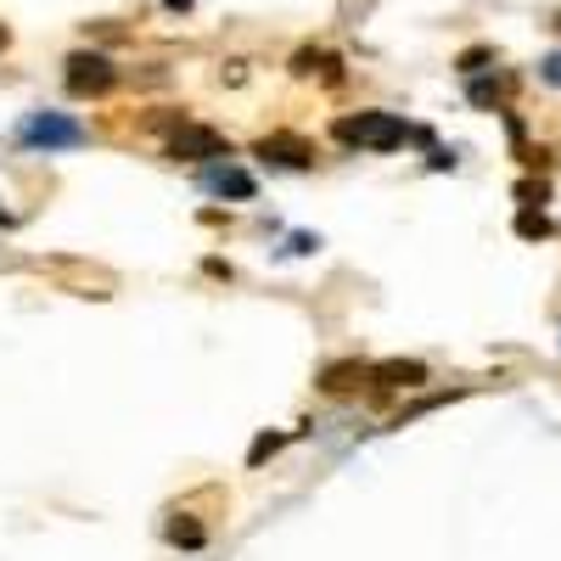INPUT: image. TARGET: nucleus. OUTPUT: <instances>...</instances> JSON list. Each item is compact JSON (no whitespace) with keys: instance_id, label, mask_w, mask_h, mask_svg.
Here are the masks:
<instances>
[{"instance_id":"obj_5","label":"nucleus","mask_w":561,"mask_h":561,"mask_svg":"<svg viewBox=\"0 0 561 561\" xmlns=\"http://www.w3.org/2000/svg\"><path fill=\"white\" fill-rule=\"evenodd\" d=\"M259 158H264L270 169H309V163H314V147H309L304 135L275 129V135H264V140H259Z\"/></svg>"},{"instance_id":"obj_10","label":"nucleus","mask_w":561,"mask_h":561,"mask_svg":"<svg viewBox=\"0 0 561 561\" xmlns=\"http://www.w3.org/2000/svg\"><path fill=\"white\" fill-rule=\"evenodd\" d=\"M517 237H528V242H534V237H550V219L534 214V208H523V214H517Z\"/></svg>"},{"instance_id":"obj_11","label":"nucleus","mask_w":561,"mask_h":561,"mask_svg":"<svg viewBox=\"0 0 561 561\" xmlns=\"http://www.w3.org/2000/svg\"><path fill=\"white\" fill-rule=\"evenodd\" d=\"M539 79H545V84H556V90H561V51H550V57H545V62H539Z\"/></svg>"},{"instance_id":"obj_6","label":"nucleus","mask_w":561,"mask_h":561,"mask_svg":"<svg viewBox=\"0 0 561 561\" xmlns=\"http://www.w3.org/2000/svg\"><path fill=\"white\" fill-rule=\"evenodd\" d=\"M203 185H208L214 197H237V203H253V192H259V180L248 169H237V163H214L203 174Z\"/></svg>"},{"instance_id":"obj_12","label":"nucleus","mask_w":561,"mask_h":561,"mask_svg":"<svg viewBox=\"0 0 561 561\" xmlns=\"http://www.w3.org/2000/svg\"><path fill=\"white\" fill-rule=\"evenodd\" d=\"M275 449H280V438H275V433H264V438H259V444L248 449V460L259 466V460H264V455H275Z\"/></svg>"},{"instance_id":"obj_1","label":"nucleus","mask_w":561,"mask_h":561,"mask_svg":"<svg viewBox=\"0 0 561 561\" xmlns=\"http://www.w3.org/2000/svg\"><path fill=\"white\" fill-rule=\"evenodd\" d=\"M415 129L399 118V113H354V118H337V140L343 147H359V152H399Z\"/></svg>"},{"instance_id":"obj_14","label":"nucleus","mask_w":561,"mask_h":561,"mask_svg":"<svg viewBox=\"0 0 561 561\" xmlns=\"http://www.w3.org/2000/svg\"><path fill=\"white\" fill-rule=\"evenodd\" d=\"M169 12H192V0H169Z\"/></svg>"},{"instance_id":"obj_8","label":"nucleus","mask_w":561,"mask_h":561,"mask_svg":"<svg viewBox=\"0 0 561 561\" xmlns=\"http://www.w3.org/2000/svg\"><path fill=\"white\" fill-rule=\"evenodd\" d=\"M370 377V365H359V359H337V365H325L320 370V393H348V388H359Z\"/></svg>"},{"instance_id":"obj_3","label":"nucleus","mask_w":561,"mask_h":561,"mask_svg":"<svg viewBox=\"0 0 561 561\" xmlns=\"http://www.w3.org/2000/svg\"><path fill=\"white\" fill-rule=\"evenodd\" d=\"M169 158L174 163H225L230 158V140L208 124H180L169 135Z\"/></svg>"},{"instance_id":"obj_15","label":"nucleus","mask_w":561,"mask_h":561,"mask_svg":"<svg viewBox=\"0 0 561 561\" xmlns=\"http://www.w3.org/2000/svg\"><path fill=\"white\" fill-rule=\"evenodd\" d=\"M556 28H561V12H556Z\"/></svg>"},{"instance_id":"obj_2","label":"nucleus","mask_w":561,"mask_h":561,"mask_svg":"<svg viewBox=\"0 0 561 561\" xmlns=\"http://www.w3.org/2000/svg\"><path fill=\"white\" fill-rule=\"evenodd\" d=\"M84 124L79 118H68V113H23V124H18V147H28V152H73V147H84Z\"/></svg>"},{"instance_id":"obj_13","label":"nucleus","mask_w":561,"mask_h":561,"mask_svg":"<svg viewBox=\"0 0 561 561\" xmlns=\"http://www.w3.org/2000/svg\"><path fill=\"white\" fill-rule=\"evenodd\" d=\"M314 248H320V237H293V248H287V253H314Z\"/></svg>"},{"instance_id":"obj_7","label":"nucleus","mask_w":561,"mask_h":561,"mask_svg":"<svg viewBox=\"0 0 561 561\" xmlns=\"http://www.w3.org/2000/svg\"><path fill=\"white\" fill-rule=\"evenodd\" d=\"M370 388H421L427 382V365L421 359H382V365H370Z\"/></svg>"},{"instance_id":"obj_4","label":"nucleus","mask_w":561,"mask_h":561,"mask_svg":"<svg viewBox=\"0 0 561 561\" xmlns=\"http://www.w3.org/2000/svg\"><path fill=\"white\" fill-rule=\"evenodd\" d=\"M118 84V68L96 51H73L68 57V90L73 96H107V90Z\"/></svg>"},{"instance_id":"obj_9","label":"nucleus","mask_w":561,"mask_h":561,"mask_svg":"<svg viewBox=\"0 0 561 561\" xmlns=\"http://www.w3.org/2000/svg\"><path fill=\"white\" fill-rule=\"evenodd\" d=\"M163 539H169V545H180V550H203V545H208V528H203V523L174 517V523L163 528Z\"/></svg>"}]
</instances>
